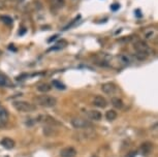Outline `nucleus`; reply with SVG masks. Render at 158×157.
Segmentation results:
<instances>
[{"label": "nucleus", "instance_id": "1", "mask_svg": "<svg viewBox=\"0 0 158 157\" xmlns=\"http://www.w3.org/2000/svg\"><path fill=\"white\" fill-rule=\"evenodd\" d=\"M33 102L35 105H39L43 108H53L57 104V99L51 95H39L33 98Z\"/></svg>", "mask_w": 158, "mask_h": 157}, {"label": "nucleus", "instance_id": "2", "mask_svg": "<svg viewBox=\"0 0 158 157\" xmlns=\"http://www.w3.org/2000/svg\"><path fill=\"white\" fill-rule=\"evenodd\" d=\"M13 107L15 108L16 111L20 113H31L34 112L36 109V105L31 104V102L25 100H16L13 102Z\"/></svg>", "mask_w": 158, "mask_h": 157}, {"label": "nucleus", "instance_id": "3", "mask_svg": "<svg viewBox=\"0 0 158 157\" xmlns=\"http://www.w3.org/2000/svg\"><path fill=\"white\" fill-rule=\"evenodd\" d=\"M133 48H134V50L137 51L138 54H141V55H145L147 57L151 53V49H150L149 46L147 45L144 40H141V39H138L137 42H134Z\"/></svg>", "mask_w": 158, "mask_h": 157}, {"label": "nucleus", "instance_id": "4", "mask_svg": "<svg viewBox=\"0 0 158 157\" xmlns=\"http://www.w3.org/2000/svg\"><path fill=\"white\" fill-rule=\"evenodd\" d=\"M72 124L75 128L77 129H86L88 127H91V122L86 119H83V118H80V117H77V118H73L72 120Z\"/></svg>", "mask_w": 158, "mask_h": 157}, {"label": "nucleus", "instance_id": "5", "mask_svg": "<svg viewBox=\"0 0 158 157\" xmlns=\"http://www.w3.org/2000/svg\"><path fill=\"white\" fill-rule=\"evenodd\" d=\"M101 90L103 93L105 94H108V95H113V94H115L117 90H118V88H117V86L115 85L114 83H105L101 85Z\"/></svg>", "mask_w": 158, "mask_h": 157}, {"label": "nucleus", "instance_id": "6", "mask_svg": "<svg viewBox=\"0 0 158 157\" xmlns=\"http://www.w3.org/2000/svg\"><path fill=\"white\" fill-rule=\"evenodd\" d=\"M39 120L42 121V122H43V123H46V124H49V125H51V126H62V123H60L59 121H57L55 118L51 117V116H48V115L39 116Z\"/></svg>", "mask_w": 158, "mask_h": 157}, {"label": "nucleus", "instance_id": "7", "mask_svg": "<svg viewBox=\"0 0 158 157\" xmlns=\"http://www.w3.org/2000/svg\"><path fill=\"white\" fill-rule=\"evenodd\" d=\"M60 157H75L77 150L73 147H65L60 151Z\"/></svg>", "mask_w": 158, "mask_h": 157}, {"label": "nucleus", "instance_id": "8", "mask_svg": "<svg viewBox=\"0 0 158 157\" xmlns=\"http://www.w3.org/2000/svg\"><path fill=\"white\" fill-rule=\"evenodd\" d=\"M93 104L95 107L100 108V109H105V108H107V105H108V101L105 97H102L100 95H96L93 98Z\"/></svg>", "mask_w": 158, "mask_h": 157}, {"label": "nucleus", "instance_id": "9", "mask_svg": "<svg viewBox=\"0 0 158 157\" xmlns=\"http://www.w3.org/2000/svg\"><path fill=\"white\" fill-rule=\"evenodd\" d=\"M87 117H88L90 120H94V121H99L101 120L102 115L99 111L97 110H91L87 112Z\"/></svg>", "mask_w": 158, "mask_h": 157}, {"label": "nucleus", "instance_id": "10", "mask_svg": "<svg viewBox=\"0 0 158 157\" xmlns=\"http://www.w3.org/2000/svg\"><path fill=\"white\" fill-rule=\"evenodd\" d=\"M152 150H153V144H151V143H149V142L141 144V148H140V152L145 156L149 155V154L152 152Z\"/></svg>", "mask_w": 158, "mask_h": 157}, {"label": "nucleus", "instance_id": "11", "mask_svg": "<svg viewBox=\"0 0 158 157\" xmlns=\"http://www.w3.org/2000/svg\"><path fill=\"white\" fill-rule=\"evenodd\" d=\"M7 120H9V113L4 108L0 107V128L7 123Z\"/></svg>", "mask_w": 158, "mask_h": 157}, {"label": "nucleus", "instance_id": "12", "mask_svg": "<svg viewBox=\"0 0 158 157\" xmlns=\"http://www.w3.org/2000/svg\"><path fill=\"white\" fill-rule=\"evenodd\" d=\"M0 145L5 149H13L15 147L16 143H15V141L13 139H10V137H4V139H2L0 141Z\"/></svg>", "mask_w": 158, "mask_h": 157}, {"label": "nucleus", "instance_id": "13", "mask_svg": "<svg viewBox=\"0 0 158 157\" xmlns=\"http://www.w3.org/2000/svg\"><path fill=\"white\" fill-rule=\"evenodd\" d=\"M49 3H50V5L53 9H60L62 7H64L65 0H49Z\"/></svg>", "mask_w": 158, "mask_h": 157}, {"label": "nucleus", "instance_id": "14", "mask_svg": "<svg viewBox=\"0 0 158 157\" xmlns=\"http://www.w3.org/2000/svg\"><path fill=\"white\" fill-rule=\"evenodd\" d=\"M111 102H112V105H113L114 108H116V109H122L123 108V101H122V99H120L119 97H112L111 99Z\"/></svg>", "mask_w": 158, "mask_h": 157}, {"label": "nucleus", "instance_id": "15", "mask_svg": "<svg viewBox=\"0 0 158 157\" xmlns=\"http://www.w3.org/2000/svg\"><path fill=\"white\" fill-rule=\"evenodd\" d=\"M36 89L39 92H42V93H47V92L51 91L52 87H51V85H49L47 83H42V84H39V85H37Z\"/></svg>", "mask_w": 158, "mask_h": 157}, {"label": "nucleus", "instance_id": "16", "mask_svg": "<svg viewBox=\"0 0 158 157\" xmlns=\"http://www.w3.org/2000/svg\"><path fill=\"white\" fill-rule=\"evenodd\" d=\"M117 112L115 110H108L107 113H105V118L108 121H114L117 118Z\"/></svg>", "mask_w": 158, "mask_h": 157}, {"label": "nucleus", "instance_id": "17", "mask_svg": "<svg viewBox=\"0 0 158 157\" xmlns=\"http://www.w3.org/2000/svg\"><path fill=\"white\" fill-rule=\"evenodd\" d=\"M157 35V31H156V29H153V28H149V29H147L146 32H145V36H146V38H148V39H151V38H153L154 36H156Z\"/></svg>", "mask_w": 158, "mask_h": 157}, {"label": "nucleus", "instance_id": "18", "mask_svg": "<svg viewBox=\"0 0 158 157\" xmlns=\"http://www.w3.org/2000/svg\"><path fill=\"white\" fill-rule=\"evenodd\" d=\"M118 59H119L120 63L123 64V65H127V64H129V62H130L129 57H127L126 55H120V56H118Z\"/></svg>", "mask_w": 158, "mask_h": 157}, {"label": "nucleus", "instance_id": "19", "mask_svg": "<svg viewBox=\"0 0 158 157\" xmlns=\"http://www.w3.org/2000/svg\"><path fill=\"white\" fill-rule=\"evenodd\" d=\"M0 20L2 23L6 24V25H12L13 24V19L9 16H0Z\"/></svg>", "mask_w": 158, "mask_h": 157}, {"label": "nucleus", "instance_id": "20", "mask_svg": "<svg viewBox=\"0 0 158 157\" xmlns=\"http://www.w3.org/2000/svg\"><path fill=\"white\" fill-rule=\"evenodd\" d=\"M7 85H9V78H6V75L0 74V87H4Z\"/></svg>", "mask_w": 158, "mask_h": 157}, {"label": "nucleus", "instance_id": "21", "mask_svg": "<svg viewBox=\"0 0 158 157\" xmlns=\"http://www.w3.org/2000/svg\"><path fill=\"white\" fill-rule=\"evenodd\" d=\"M66 45H67L66 40H63V39H62L61 42H57V44L55 45V47L51 48V49H50V51H51V50H59V49H62V48H64V47H65V46H66Z\"/></svg>", "mask_w": 158, "mask_h": 157}, {"label": "nucleus", "instance_id": "22", "mask_svg": "<svg viewBox=\"0 0 158 157\" xmlns=\"http://www.w3.org/2000/svg\"><path fill=\"white\" fill-rule=\"evenodd\" d=\"M53 85L55 86L57 89H61V90H64L65 89V86L63 85V84L58 82V81H53Z\"/></svg>", "mask_w": 158, "mask_h": 157}, {"label": "nucleus", "instance_id": "23", "mask_svg": "<svg viewBox=\"0 0 158 157\" xmlns=\"http://www.w3.org/2000/svg\"><path fill=\"white\" fill-rule=\"evenodd\" d=\"M119 4H115V5H112V9L113 10H116V9H119Z\"/></svg>", "mask_w": 158, "mask_h": 157}, {"label": "nucleus", "instance_id": "24", "mask_svg": "<svg viewBox=\"0 0 158 157\" xmlns=\"http://www.w3.org/2000/svg\"><path fill=\"white\" fill-rule=\"evenodd\" d=\"M4 7V4H3V2L2 1H0V9H2Z\"/></svg>", "mask_w": 158, "mask_h": 157}, {"label": "nucleus", "instance_id": "25", "mask_svg": "<svg viewBox=\"0 0 158 157\" xmlns=\"http://www.w3.org/2000/svg\"><path fill=\"white\" fill-rule=\"evenodd\" d=\"M135 155V152H130V155H129V157H133Z\"/></svg>", "mask_w": 158, "mask_h": 157}, {"label": "nucleus", "instance_id": "26", "mask_svg": "<svg viewBox=\"0 0 158 157\" xmlns=\"http://www.w3.org/2000/svg\"><path fill=\"white\" fill-rule=\"evenodd\" d=\"M92 157H97V156H92Z\"/></svg>", "mask_w": 158, "mask_h": 157}]
</instances>
